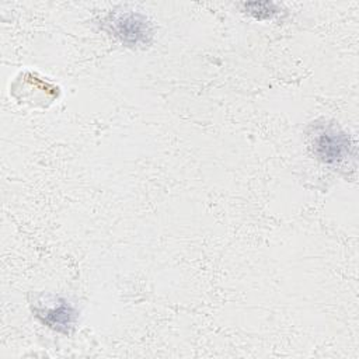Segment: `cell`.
<instances>
[{
  "label": "cell",
  "mask_w": 359,
  "mask_h": 359,
  "mask_svg": "<svg viewBox=\"0 0 359 359\" xmlns=\"http://www.w3.org/2000/svg\"><path fill=\"white\" fill-rule=\"evenodd\" d=\"M311 149L314 156L328 165L341 164L352 156V142L349 136L332 123L314 125Z\"/></svg>",
  "instance_id": "cell-1"
},
{
  "label": "cell",
  "mask_w": 359,
  "mask_h": 359,
  "mask_svg": "<svg viewBox=\"0 0 359 359\" xmlns=\"http://www.w3.org/2000/svg\"><path fill=\"white\" fill-rule=\"evenodd\" d=\"M105 22L109 32L126 46L135 48L146 45L151 41V24L140 13L123 11L118 14H111Z\"/></svg>",
  "instance_id": "cell-2"
},
{
  "label": "cell",
  "mask_w": 359,
  "mask_h": 359,
  "mask_svg": "<svg viewBox=\"0 0 359 359\" xmlns=\"http://www.w3.org/2000/svg\"><path fill=\"white\" fill-rule=\"evenodd\" d=\"M35 316L49 328L67 334L76 321L77 313L67 302L60 300V303L53 307L35 309Z\"/></svg>",
  "instance_id": "cell-3"
},
{
  "label": "cell",
  "mask_w": 359,
  "mask_h": 359,
  "mask_svg": "<svg viewBox=\"0 0 359 359\" xmlns=\"http://www.w3.org/2000/svg\"><path fill=\"white\" fill-rule=\"evenodd\" d=\"M243 8L257 20H268L276 15L280 10L279 6L272 1H252L243 3Z\"/></svg>",
  "instance_id": "cell-4"
}]
</instances>
